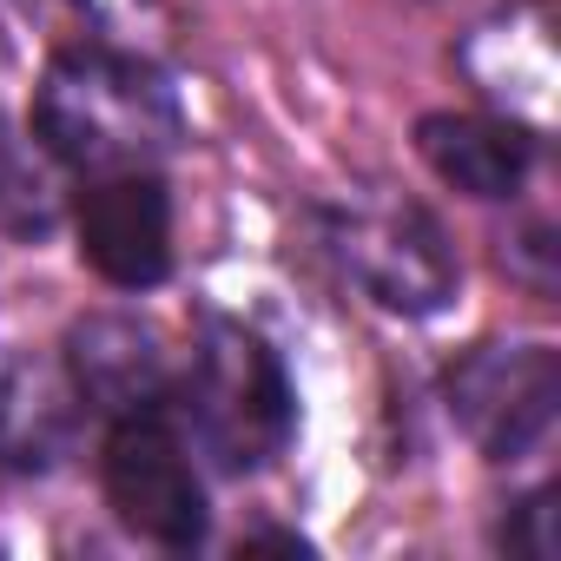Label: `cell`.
<instances>
[{
	"instance_id": "8fae6325",
	"label": "cell",
	"mask_w": 561,
	"mask_h": 561,
	"mask_svg": "<svg viewBox=\"0 0 561 561\" xmlns=\"http://www.w3.org/2000/svg\"><path fill=\"white\" fill-rule=\"evenodd\" d=\"M502 548L508 554H528V561H548L554 554V489H535L508 508L502 522Z\"/></svg>"
},
{
	"instance_id": "9c48e42d",
	"label": "cell",
	"mask_w": 561,
	"mask_h": 561,
	"mask_svg": "<svg viewBox=\"0 0 561 561\" xmlns=\"http://www.w3.org/2000/svg\"><path fill=\"white\" fill-rule=\"evenodd\" d=\"M535 133L495 113H423L416 119V159L462 198L502 205L528 185L535 172Z\"/></svg>"
},
{
	"instance_id": "52a82bcc",
	"label": "cell",
	"mask_w": 561,
	"mask_h": 561,
	"mask_svg": "<svg viewBox=\"0 0 561 561\" xmlns=\"http://www.w3.org/2000/svg\"><path fill=\"white\" fill-rule=\"evenodd\" d=\"M80 257L113 291H152L172 271V198L159 172H100L80 192Z\"/></svg>"
},
{
	"instance_id": "8992f818",
	"label": "cell",
	"mask_w": 561,
	"mask_h": 561,
	"mask_svg": "<svg viewBox=\"0 0 561 561\" xmlns=\"http://www.w3.org/2000/svg\"><path fill=\"white\" fill-rule=\"evenodd\" d=\"M462 80L482 93L495 119H515L522 133L548 139L554 133V8L548 0H502L495 14H482L462 47H456Z\"/></svg>"
},
{
	"instance_id": "30bf717a",
	"label": "cell",
	"mask_w": 561,
	"mask_h": 561,
	"mask_svg": "<svg viewBox=\"0 0 561 561\" xmlns=\"http://www.w3.org/2000/svg\"><path fill=\"white\" fill-rule=\"evenodd\" d=\"M80 397L60 364H0V469H54L73 443Z\"/></svg>"
},
{
	"instance_id": "277c9868",
	"label": "cell",
	"mask_w": 561,
	"mask_h": 561,
	"mask_svg": "<svg viewBox=\"0 0 561 561\" xmlns=\"http://www.w3.org/2000/svg\"><path fill=\"white\" fill-rule=\"evenodd\" d=\"M443 403L489 462H528L561 416V357L535 337L469 344L443 377Z\"/></svg>"
},
{
	"instance_id": "5b68a950",
	"label": "cell",
	"mask_w": 561,
	"mask_h": 561,
	"mask_svg": "<svg viewBox=\"0 0 561 561\" xmlns=\"http://www.w3.org/2000/svg\"><path fill=\"white\" fill-rule=\"evenodd\" d=\"M100 489H106V508L139 541H152V548H198L205 541V482H198L179 430L165 423V410L119 416L106 430Z\"/></svg>"
},
{
	"instance_id": "6da1fadb",
	"label": "cell",
	"mask_w": 561,
	"mask_h": 561,
	"mask_svg": "<svg viewBox=\"0 0 561 561\" xmlns=\"http://www.w3.org/2000/svg\"><path fill=\"white\" fill-rule=\"evenodd\" d=\"M34 133L80 179L152 172L179 146V100L133 54L67 47L34 87Z\"/></svg>"
},
{
	"instance_id": "3957f363",
	"label": "cell",
	"mask_w": 561,
	"mask_h": 561,
	"mask_svg": "<svg viewBox=\"0 0 561 561\" xmlns=\"http://www.w3.org/2000/svg\"><path fill=\"white\" fill-rule=\"evenodd\" d=\"M324 244L351 285L390 318H436L456 298V251L443 225L403 192H351L324 211Z\"/></svg>"
},
{
	"instance_id": "7a4b0ae2",
	"label": "cell",
	"mask_w": 561,
	"mask_h": 561,
	"mask_svg": "<svg viewBox=\"0 0 561 561\" xmlns=\"http://www.w3.org/2000/svg\"><path fill=\"white\" fill-rule=\"evenodd\" d=\"M185 416L225 469H264L298 436V397L277 351L231 318H211L192 344Z\"/></svg>"
},
{
	"instance_id": "ba28073f",
	"label": "cell",
	"mask_w": 561,
	"mask_h": 561,
	"mask_svg": "<svg viewBox=\"0 0 561 561\" xmlns=\"http://www.w3.org/2000/svg\"><path fill=\"white\" fill-rule=\"evenodd\" d=\"M60 370L80 397V410L119 423V416H152L172 397V357L159 344L152 324L126 318V311H93L67 331Z\"/></svg>"
}]
</instances>
